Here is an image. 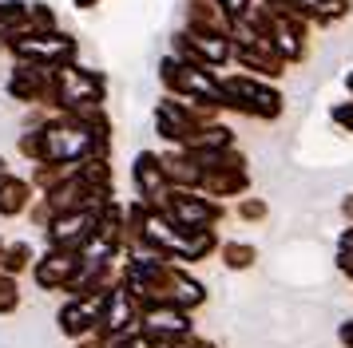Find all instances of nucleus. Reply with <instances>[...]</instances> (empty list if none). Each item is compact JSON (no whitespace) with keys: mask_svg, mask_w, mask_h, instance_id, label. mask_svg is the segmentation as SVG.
<instances>
[{"mask_svg":"<svg viewBox=\"0 0 353 348\" xmlns=\"http://www.w3.org/2000/svg\"><path fill=\"white\" fill-rule=\"evenodd\" d=\"M96 221H99L96 210H72V214H56V218H52V226L44 230V237H48V250L80 253L83 246L92 241V234H96Z\"/></svg>","mask_w":353,"mask_h":348,"instance_id":"nucleus-12","label":"nucleus"},{"mask_svg":"<svg viewBox=\"0 0 353 348\" xmlns=\"http://www.w3.org/2000/svg\"><path fill=\"white\" fill-rule=\"evenodd\" d=\"M226 146H234V135H230V127L207 123L191 142H187V146H179V151H187V155H210V151H226Z\"/></svg>","mask_w":353,"mask_h":348,"instance_id":"nucleus-22","label":"nucleus"},{"mask_svg":"<svg viewBox=\"0 0 353 348\" xmlns=\"http://www.w3.org/2000/svg\"><path fill=\"white\" fill-rule=\"evenodd\" d=\"M175 56L183 63H199V67L214 72L226 60H234V44H230V36H214V32H179Z\"/></svg>","mask_w":353,"mask_h":348,"instance_id":"nucleus-9","label":"nucleus"},{"mask_svg":"<svg viewBox=\"0 0 353 348\" xmlns=\"http://www.w3.org/2000/svg\"><path fill=\"white\" fill-rule=\"evenodd\" d=\"M99 309H103V293H92V297H68L56 313V325L64 332L68 340H83L96 332Z\"/></svg>","mask_w":353,"mask_h":348,"instance_id":"nucleus-15","label":"nucleus"},{"mask_svg":"<svg viewBox=\"0 0 353 348\" xmlns=\"http://www.w3.org/2000/svg\"><path fill=\"white\" fill-rule=\"evenodd\" d=\"M139 320H143V301L128 293L123 285L115 281L108 293H103V309H99L96 332L103 340H115V336H135L139 332Z\"/></svg>","mask_w":353,"mask_h":348,"instance_id":"nucleus-6","label":"nucleus"},{"mask_svg":"<svg viewBox=\"0 0 353 348\" xmlns=\"http://www.w3.org/2000/svg\"><path fill=\"white\" fill-rule=\"evenodd\" d=\"M207 123H214V111H210V107H199V103L175 99V95L159 99V111H155V131H159L167 142L187 146V142H191Z\"/></svg>","mask_w":353,"mask_h":348,"instance_id":"nucleus-4","label":"nucleus"},{"mask_svg":"<svg viewBox=\"0 0 353 348\" xmlns=\"http://www.w3.org/2000/svg\"><path fill=\"white\" fill-rule=\"evenodd\" d=\"M115 281L143 301V309L147 305H179V309L194 313L199 305H207V285L194 281L179 261H167V257L147 250L128 253Z\"/></svg>","mask_w":353,"mask_h":348,"instance_id":"nucleus-1","label":"nucleus"},{"mask_svg":"<svg viewBox=\"0 0 353 348\" xmlns=\"http://www.w3.org/2000/svg\"><path fill=\"white\" fill-rule=\"evenodd\" d=\"M219 257H223L226 269L242 273V269H250L258 261V250L250 246V241H223V246H219Z\"/></svg>","mask_w":353,"mask_h":348,"instance_id":"nucleus-24","label":"nucleus"},{"mask_svg":"<svg viewBox=\"0 0 353 348\" xmlns=\"http://www.w3.org/2000/svg\"><path fill=\"white\" fill-rule=\"evenodd\" d=\"M0 178H8V166H4V158H0Z\"/></svg>","mask_w":353,"mask_h":348,"instance_id":"nucleus-36","label":"nucleus"},{"mask_svg":"<svg viewBox=\"0 0 353 348\" xmlns=\"http://www.w3.org/2000/svg\"><path fill=\"white\" fill-rule=\"evenodd\" d=\"M266 214H270V210H266L262 198H242V202H239V218L242 221H262Z\"/></svg>","mask_w":353,"mask_h":348,"instance_id":"nucleus-28","label":"nucleus"},{"mask_svg":"<svg viewBox=\"0 0 353 348\" xmlns=\"http://www.w3.org/2000/svg\"><path fill=\"white\" fill-rule=\"evenodd\" d=\"M20 155L32 158V162H44V135H40V127L20 135Z\"/></svg>","mask_w":353,"mask_h":348,"instance_id":"nucleus-27","label":"nucleus"},{"mask_svg":"<svg viewBox=\"0 0 353 348\" xmlns=\"http://www.w3.org/2000/svg\"><path fill=\"white\" fill-rule=\"evenodd\" d=\"M223 95H226V107L242 111V115H250V119H278V115H282V91L270 87L266 79L226 76Z\"/></svg>","mask_w":353,"mask_h":348,"instance_id":"nucleus-3","label":"nucleus"},{"mask_svg":"<svg viewBox=\"0 0 353 348\" xmlns=\"http://www.w3.org/2000/svg\"><path fill=\"white\" fill-rule=\"evenodd\" d=\"M4 246H8V241H4V237H0V257H4Z\"/></svg>","mask_w":353,"mask_h":348,"instance_id":"nucleus-38","label":"nucleus"},{"mask_svg":"<svg viewBox=\"0 0 353 348\" xmlns=\"http://www.w3.org/2000/svg\"><path fill=\"white\" fill-rule=\"evenodd\" d=\"M163 214L175 221L179 230L194 234V230H214V226L226 218V206L207 198V194H199V190H171Z\"/></svg>","mask_w":353,"mask_h":348,"instance_id":"nucleus-7","label":"nucleus"},{"mask_svg":"<svg viewBox=\"0 0 353 348\" xmlns=\"http://www.w3.org/2000/svg\"><path fill=\"white\" fill-rule=\"evenodd\" d=\"M32 261H36L32 241H8V246H4V257H0V273L20 277L24 269H32Z\"/></svg>","mask_w":353,"mask_h":348,"instance_id":"nucleus-23","label":"nucleus"},{"mask_svg":"<svg viewBox=\"0 0 353 348\" xmlns=\"http://www.w3.org/2000/svg\"><path fill=\"white\" fill-rule=\"evenodd\" d=\"M250 190V174L246 171H207L203 174V182H199V194H207L214 202H223V198H239Z\"/></svg>","mask_w":353,"mask_h":348,"instance_id":"nucleus-20","label":"nucleus"},{"mask_svg":"<svg viewBox=\"0 0 353 348\" xmlns=\"http://www.w3.org/2000/svg\"><path fill=\"white\" fill-rule=\"evenodd\" d=\"M131 182H135V202H143L147 210H167V198H171V182L163 178L159 155L151 151H139L135 162H131Z\"/></svg>","mask_w":353,"mask_h":348,"instance_id":"nucleus-11","label":"nucleus"},{"mask_svg":"<svg viewBox=\"0 0 353 348\" xmlns=\"http://www.w3.org/2000/svg\"><path fill=\"white\" fill-rule=\"evenodd\" d=\"M234 60L246 67V76L254 79H278L282 72H286V60L278 56L270 47V40H254V44H234Z\"/></svg>","mask_w":353,"mask_h":348,"instance_id":"nucleus-17","label":"nucleus"},{"mask_svg":"<svg viewBox=\"0 0 353 348\" xmlns=\"http://www.w3.org/2000/svg\"><path fill=\"white\" fill-rule=\"evenodd\" d=\"M8 95L20 103H48L56 107V67H40V63H20L8 76Z\"/></svg>","mask_w":353,"mask_h":348,"instance_id":"nucleus-10","label":"nucleus"},{"mask_svg":"<svg viewBox=\"0 0 353 348\" xmlns=\"http://www.w3.org/2000/svg\"><path fill=\"white\" fill-rule=\"evenodd\" d=\"M72 4H76V8H96L99 0H72Z\"/></svg>","mask_w":353,"mask_h":348,"instance_id":"nucleus-35","label":"nucleus"},{"mask_svg":"<svg viewBox=\"0 0 353 348\" xmlns=\"http://www.w3.org/2000/svg\"><path fill=\"white\" fill-rule=\"evenodd\" d=\"M20 309V281L0 273V316H12Z\"/></svg>","mask_w":353,"mask_h":348,"instance_id":"nucleus-25","label":"nucleus"},{"mask_svg":"<svg viewBox=\"0 0 353 348\" xmlns=\"http://www.w3.org/2000/svg\"><path fill=\"white\" fill-rule=\"evenodd\" d=\"M56 107L80 111V107H103V76L88 72L80 63L56 67Z\"/></svg>","mask_w":353,"mask_h":348,"instance_id":"nucleus-5","label":"nucleus"},{"mask_svg":"<svg viewBox=\"0 0 353 348\" xmlns=\"http://www.w3.org/2000/svg\"><path fill=\"white\" fill-rule=\"evenodd\" d=\"M159 79H163V87H167V95H175V99H187V103H199V107H210V111L226 107L223 79L214 76L210 67L183 63L179 56H167L159 63Z\"/></svg>","mask_w":353,"mask_h":348,"instance_id":"nucleus-2","label":"nucleus"},{"mask_svg":"<svg viewBox=\"0 0 353 348\" xmlns=\"http://www.w3.org/2000/svg\"><path fill=\"white\" fill-rule=\"evenodd\" d=\"M28 214H32V221H36V226H44V230H48V226H52V218H56V214H52V206L44 202V198H36Z\"/></svg>","mask_w":353,"mask_h":348,"instance_id":"nucleus-30","label":"nucleus"},{"mask_svg":"<svg viewBox=\"0 0 353 348\" xmlns=\"http://www.w3.org/2000/svg\"><path fill=\"white\" fill-rule=\"evenodd\" d=\"M330 119H334L341 131H350L353 135V99H345V103H337L334 111H330Z\"/></svg>","mask_w":353,"mask_h":348,"instance_id":"nucleus-29","label":"nucleus"},{"mask_svg":"<svg viewBox=\"0 0 353 348\" xmlns=\"http://www.w3.org/2000/svg\"><path fill=\"white\" fill-rule=\"evenodd\" d=\"M337 269H341V277L353 281V226L337 237Z\"/></svg>","mask_w":353,"mask_h":348,"instance_id":"nucleus-26","label":"nucleus"},{"mask_svg":"<svg viewBox=\"0 0 353 348\" xmlns=\"http://www.w3.org/2000/svg\"><path fill=\"white\" fill-rule=\"evenodd\" d=\"M12 56L20 63H40V67H64V63H76V40L68 32H24L17 44H12Z\"/></svg>","mask_w":353,"mask_h":348,"instance_id":"nucleus-8","label":"nucleus"},{"mask_svg":"<svg viewBox=\"0 0 353 348\" xmlns=\"http://www.w3.org/2000/svg\"><path fill=\"white\" fill-rule=\"evenodd\" d=\"M337 336H341V345L345 348H353V320H345V325L337 329Z\"/></svg>","mask_w":353,"mask_h":348,"instance_id":"nucleus-32","label":"nucleus"},{"mask_svg":"<svg viewBox=\"0 0 353 348\" xmlns=\"http://www.w3.org/2000/svg\"><path fill=\"white\" fill-rule=\"evenodd\" d=\"M36 202V190L28 178H17V174H8V178H0V218H20V214H28Z\"/></svg>","mask_w":353,"mask_h":348,"instance_id":"nucleus-19","label":"nucleus"},{"mask_svg":"<svg viewBox=\"0 0 353 348\" xmlns=\"http://www.w3.org/2000/svg\"><path fill=\"white\" fill-rule=\"evenodd\" d=\"M266 40L286 63H298L305 56V20H298V16H270Z\"/></svg>","mask_w":353,"mask_h":348,"instance_id":"nucleus-16","label":"nucleus"},{"mask_svg":"<svg viewBox=\"0 0 353 348\" xmlns=\"http://www.w3.org/2000/svg\"><path fill=\"white\" fill-rule=\"evenodd\" d=\"M345 87H350V95H353V72H350V76H345Z\"/></svg>","mask_w":353,"mask_h":348,"instance_id":"nucleus-37","label":"nucleus"},{"mask_svg":"<svg viewBox=\"0 0 353 348\" xmlns=\"http://www.w3.org/2000/svg\"><path fill=\"white\" fill-rule=\"evenodd\" d=\"M139 332L143 336H167V340H191L194 320L179 305H147L143 320H139Z\"/></svg>","mask_w":353,"mask_h":348,"instance_id":"nucleus-14","label":"nucleus"},{"mask_svg":"<svg viewBox=\"0 0 353 348\" xmlns=\"http://www.w3.org/2000/svg\"><path fill=\"white\" fill-rule=\"evenodd\" d=\"M341 214H345V218H350V226H353V194H345V198H341Z\"/></svg>","mask_w":353,"mask_h":348,"instance_id":"nucleus-33","label":"nucleus"},{"mask_svg":"<svg viewBox=\"0 0 353 348\" xmlns=\"http://www.w3.org/2000/svg\"><path fill=\"white\" fill-rule=\"evenodd\" d=\"M80 265H83V257H80V253L48 250V253H40V257L32 261V281H36V289H48V293L64 289V293H68V285L76 281Z\"/></svg>","mask_w":353,"mask_h":348,"instance_id":"nucleus-13","label":"nucleus"},{"mask_svg":"<svg viewBox=\"0 0 353 348\" xmlns=\"http://www.w3.org/2000/svg\"><path fill=\"white\" fill-rule=\"evenodd\" d=\"M159 166H163V178L171 182V190H199V182H203V171L187 151L159 155Z\"/></svg>","mask_w":353,"mask_h":348,"instance_id":"nucleus-18","label":"nucleus"},{"mask_svg":"<svg viewBox=\"0 0 353 348\" xmlns=\"http://www.w3.org/2000/svg\"><path fill=\"white\" fill-rule=\"evenodd\" d=\"M76 348H108V340H103L99 332H92V336H83V340H76Z\"/></svg>","mask_w":353,"mask_h":348,"instance_id":"nucleus-31","label":"nucleus"},{"mask_svg":"<svg viewBox=\"0 0 353 348\" xmlns=\"http://www.w3.org/2000/svg\"><path fill=\"white\" fill-rule=\"evenodd\" d=\"M108 348H135V340L131 336H115V340H108Z\"/></svg>","mask_w":353,"mask_h":348,"instance_id":"nucleus-34","label":"nucleus"},{"mask_svg":"<svg viewBox=\"0 0 353 348\" xmlns=\"http://www.w3.org/2000/svg\"><path fill=\"white\" fill-rule=\"evenodd\" d=\"M230 28V20L219 4H210V0H191V8H187V32H214V36H226Z\"/></svg>","mask_w":353,"mask_h":348,"instance_id":"nucleus-21","label":"nucleus"}]
</instances>
